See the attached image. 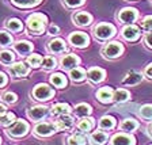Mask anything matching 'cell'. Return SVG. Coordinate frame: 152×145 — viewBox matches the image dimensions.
<instances>
[{"label":"cell","instance_id":"cell-24","mask_svg":"<svg viewBox=\"0 0 152 145\" xmlns=\"http://www.w3.org/2000/svg\"><path fill=\"white\" fill-rule=\"evenodd\" d=\"M50 83L57 88H64L66 85V77L63 73H53L50 76Z\"/></svg>","mask_w":152,"mask_h":145},{"label":"cell","instance_id":"cell-40","mask_svg":"<svg viewBox=\"0 0 152 145\" xmlns=\"http://www.w3.org/2000/svg\"><path fill=\"white\" fill-rule=\"evenodd\" d=\"M16 99H18V96H16V94H14V92H6V94L3 95V101L8 104L15 103Z\"/></svg>","mask_w":152,"mask_h":145},{"label":"cell","instance_id":"cell-31","mask_svg":"<svg viewBox=\"0 0 152 145\" xmlns=\"http://www.w3.org/2000/svg\"><path fill=\"white\" fill-rule=\"evenodd\" d=\"M139 128V122L136 119H125L122 123H121V129L124 132H133V130H136Z\"/></svg>","mask_w":152,"mask_h":145},{"label":"cell","instance_id":"cell-13","mask_svg":"<svg viewBox=\"0 0 152 145\" xmlns=\"http://www.w3.org/2000/svg\"><path fill=\"white\" fill-rule=\"evenodd\" d=\"M96 98L102 103H111L114 101V91L110 87H102L96 92Z\"/></svg>","mask_w":152,"mask_h":145},{"label":"cell","instance_id":"cell-20","mask_svg":"<svg viewBox=\"0 0 152 145\" xmlns=\"http://www.w3.org/2000/svg\"><path fill=\"white\" fill-rule=\"evenodd\" d=\"M14 49L22 56V54H28L33 50V45L28 41H19L14 45Z\"/></svg>","mask_w":152,"mask_h":145},{"label":"cell","instance_id":"cell-33","mask_svg":"<svg viewBox=\"0 0 152 145\" xmlns=\"http://www.w3.org/2000/svg\"><path fill=\"white\" fill-rule=\"evenodd\" d=\"M12 122H15V115L12 113H3L0 114V125H3V126H8L11 125Z\"/></svg>","mask_w":152,"mask_h":145},{"label":"cell","instance_id":"cell-26","mask_svg":"<svg viewBox=\"0 0 152 145\" xmlns=\"http://www.w3.org/2000/svg\"><path fill=\"white\" fill-rule=\"evenodd\" d=\"M94 118L88 117V118H83V119H80L79 122H77V129L82 130V132H90V130L94 128Z\"/></svg>","mask_w":152,"mask_h":145},{"label":"cell","instance_id":"cell-23","mask_svg":"<svg viewBox=\"0 0 152 145\" xmlns=\"http://www.w3.org/2000/svg\"><path fill=\"white\" fill-rule=\"evenodd\" d=\"M114 126H115V119L111 115H104L99 121V128L103 130H111L114 129Z\"/></svg>","mask_w":152,"mask_h":145},{"label":"cell","instance_id":"cell-11","mask_svg":"<svg viewBox=\"0 0 152 145\" xmlns=\"http://www.w3.org/2000/svg\"><path fill=\"white\" fill-rule=\"evenodd\" d=\"M73 123H75V121L69 114H64V115L58 117V119L54 122V125H56L57 130H69L73 126Z\"/></svg>","mask_w":152,"mask_h":145},{"label":"cell","instance_id":"cell-16","mask_svg":"<svg viewBox=\"0 0 152 145\" xmlns=\"http://www.w3.org/2000/svg\"><path fill=\"white\" fill-rule=\"evenodd\" d=\"M28 66L26 65L25 63H15L11 68H10V72L12 73L16 77H22V76H26L28 73Z\"/></svg>","mask_w":152,"mask_h":145},{"label":"cell","instance_id":"cell-41","mask_svg":"<svg viewBox=\"0 0 152 145\" xmlns=\"http://www.w3.org/2000/svg\"><path fill=\"white\" fill-rule=\"evenodd\" d=\"M68 7H79L84 3V0H64Z\"/></svg>","mask_w":152,"mask_h":145},{"label":"cell","instance_id":"cell-22","mask_svg":"<svg viewBox=\"0 0 152 145\" xmlns=\"http://www.w3.org/2000/svg\"><path fill=\"white\" fill-rule=\"evenodd\" d=\"M71 113V106L66 103H56L52 107V114L53 115H64V114Z\"/></svg>","mask_w":152,"mask_h":145},{"label":"cell","instance_id":"cell-7","mask_svg":"<svg viewBox=\"0 0 152 145\" xmlns=\"http://www.w3.org/2000/svg\"><path fill=\"white\" fill-rule=\"evenodd\" d=\"M54 132H57V128L54 123L44 122V123H38L37 126L34 128V133L39 137H49V136H52Z\"/></svg>","mask_w":152,"mask_h":145},{"label":"cell","instance_id":"cell-1","mask_svg":"<svg viewBox=\"0 0 152 145\" xmlns=\"http://www.w3.org/2000/svg\"><path fill=\"white\" fill-rule=\"evenodd\" d=\"M46 16L44 14H33L27 18V27L30 31H33L34 34H41L45 30V26H46Z\"/></svg>","mask_w":152,"mask_h":145},{"label":"cell","instance_id":"cell-42","mask_svg":"<svg viewBox=\"0 0 152 145\" xmlns=\"http://www.w3.org/2000/svg\"><path fill=\"white\" fill-rule=\"evenodd\" d=\"M144 42H145V45L149 47V49H152V31L148 33V34L145 35V38H144Z\"/></svg>","mask_w":152,"mask_h":145},{"label":"cell","instance_id":"cell-3","mask_svg":"<svg viewBox=\"0 0 152 145\" xmlns=\"http://www.w3.org/2000/svg\"><path fill=\"white\" fill-rule=\"evenodd\" d=\"M94 34L96 39H109L115 34V27L110 23H101L94 28Z\"/></svg>","mask_w":152,"mask_h":145},{"label":"cell","instance_id":"cell-46","mask_svg":"<svg viewBox=\"0 0 152 145\" xmlns=\"http://www.w3.org/2000/svg\"><path fill=\"white\" fill-rule=\"evenodd\" d=\"M6 111H7L6 106H4V104H1V103H0V114H3V113H6Z\"/></svg>","mask_w":152,"mask_h":145},{"label":"cell","instance_id":"cell-34","mask_svg":"<svg viewBox=\"0 0 152 145\" xmlns=\"http://www.w3.org/2000/svg\"><path fill=\"white\" fill-rule=\"evenodd\" d=\"M15 60V54L11 50H3L0 52V63L3 64H11Z\"/></svg>","mask_w":152,"mask_h":145},{"label":"cell","instance_id":"cell-48","mask_svg":"<svg viewBox=\"0 0 152 145\" xmlns=\"http://www.w3.org/2000/svg\"><path fill=\"white\" fill-rule=\"evenodd\" d=\"M0 145H1V137H0Z\"/></svg>","mask_w":152,"mask_h":145},{"label":"cell","instance_id":"cell-19","mask_svg":"<svg viewBox=\"0 0 152 145\" xmlns=\"http://www.w3.org/2000/svg\"><path fill=\"white\" fill-rule=\"evenodd\" d=\"M91 142L94 145H104L106 142H107L109 140V136L106 134L104 132H101V130H98V132H95L91 134Z\"/></svg>","mask_w":152,"mask_h":145},{"label":"cell","instance_id":"cell-6","mask_svg":"<svg viewBox=\"0 0 152 145\" xmlns=\"http://www.w3.org/2000/svg\"><path fill=\"white\" fill-rule=\"evenodd\" d=\"M27 132H28V123L22 119L16 121L15 125L7 130L8 136H11V137H22V136H25Z\"/></svg>","mask_w":152,"mask_h":145},{"label":"cell","instance_id":"cell-45","mask_svg":"<svg viewBox=\"0 0 152 145\" xmlns=\"http://www.w3.org/2000/svg\"><path fill=\"white\" fill-rule=\"evenodd\" d=\"M58 33H60V28L57 27V26L52 25L50 27H49V34H52V35H56V34H58Z\"/></svg>","mask_w":152,"mask_h":145},{"label":"cell","instance_id":"cell-18","mask_svg":"<svg viewBox=\"0 0 152 145\" xmlns=\"http://www.w3.org/2000/svg\"><path fill=\"white\" fill-rule=\"evenodd\" d=\"M92 20V16L87 12H77L73 15V22L77 26H88Z\"/></svg>","mask_w":152,"mask_h":145},{"label":"cell","instance_id":"cell-9","mask_svg":"<svg viewBox=\"0 0 152 145\" xmlns=\"http://www.w3.org/2000/svg\"><path fill=\"white\" fill-rule=\"evenodd\" d=\"M137 9L136 8H130V7H126L124 8L120 14H118V19H120L122 23H132L136 20L137 18Z\"/></svg>","mask_w":152,"mask_h":145},{"label":"cell","instance_id":"cell-32","mask_svg":"<svg viewBox=\"0 0 152 145\" xmlns=\"http://www.w3.org/2000/svg\"><path fill=\"white\" fill-rule=\"evenodd\" d=\"M11 1L20 8H28V7H34L41 3V0H11Z\"/></svg>","mask_w":152,"mask_h":145},{"label":"cell","instance_id":"cell-28","mask_svg":"<svg viewBox=\"0 0 152 145\" xmlns=\"http://www.w3.org/2000/svg\"><path fill=\"white\" fill-rule=\"evenodd\" d=\"M6 26H7V28H8V30H11V31H14V33H19V31H22V30H23L22 22H20L19 19H16V18L8 19V20H7V23H6Z\"/></svg>","mask_w":152,"mask_h":145},{"label":"cell","instance_id":"cell-44","mask_svg":"<svg viewBox=\"0 0 152 145\" xmlns=\"http://www.w3.org/2000/svg\"><path fill=\"white\" fill-rule=\"evenodd\" d=\"M144 75H145L148 79H152V63L145 68V71H144Z\"/></svg>","mask_w":152,"mask_h":145},{"label":"cell","instance_id":"cell-35","mask_svg":"<svg viewBox=\"0 0 152 145\" xmlns=\"http://www.w3.org/2000/svg\"><path fill=\"white\" fill-rule=\"evenodd\" d=\"M42 66H44V69L46 71H50V69H54L57 66V61L54 57H50V56H48L45 57L44 60H42Z\"/></svg>","mask_w":152,"mask_h":145},{"label":"cell","instance_id":"cell-21","mask_svg":"<svg viewBox=\"0 0 152 145\" xmlns=\"http://www.w3.org/2000/svg\"><path fill=\"white\" fill-rule=\"evenodd\" d=\"M142 80V75L139 72H129L126 76H125V79L122 80L124 84L126 85H133V84H139L140 82Z\"/></svg>","mask_w":152,"mask_h":145},{"label":"cell","instance_id":"cell-36","mask_svg":"<svg viewBox=\"0 0 152 145\" xmlns=\"http://www.w3.org/2000/svg\"><path fill=\"white\" fill-rule=\"evenodd\" d=\"M42 60L44 58L39 54H31V56L27 57V64L33 68H38L39 65H42Z\"/></svg>","mask_w":152,"mask_h":145},{"label":"cell","instance_id":"cell-38","mask_svg":"<svg viewBox=\"0 0 152 145\" xmlns=\"http://www.w3.org/2000/svg\"><path fill=\"white\" fill-rule=\"evenodd\" d=\"M12 44V37L6 31H0V45L1 46H8Z\"/></svg>","mask_w":152,"mask_h":145},{"label":"cell","instance_id":"cell-39","mask_svg":"<svg viewBox=\"0 0 152 145\" xmlns=\"http://www.w3.org/2000/svg\"><path fill=\"white\" fill-rule=\"evenodd\" d=\"M141 27L145 31H152V15H148L141 20Z\"/></svg>","mask_w":152,"mask_h":145},{"label":"cell","instance_id":"cell-2","mask_svg":"<svg viewBox=\"0 0 152 145\" xmlns=\"http://www.w3.org/2000/svg\"><path fill=\"white\" fill-rule=\"evenodd\" d=\"M54 95V90L52 87H49L45 83H41V84H37L35 88L33 90V96L37 101H49Z\"/></svg>","mask_w":152,"mask_h":145},{"label":"cell","instance_id":"cell-43","mask_svg":"<svg viewBox=\"0 0 152 145\" xmlns=\"http://www.w3.org/2000/svg\"><path fill=\"white\" fill-rule=\"evenodd\" d=\"M6 84H7V76H6V73L0 72V88H1V87H4Z\"/></svg>","mask_w":152,"mask_h":145},{"label":"cell","instance_id":"cell-37","mask_svg":"<svg viewBox=\"0 0 152 145\" xmlns=\"http://www.w3.org/2000/svg\"><path fill=\"white\" fill-rule=\"evenodd\" d=\"M139 113L144 119H152V104H144V106H141Z\"/></svg>","mask_w":152,"mask_h":145},{"label":"cell","instance_id":"cell-12","mask_svg":"<svg viewBox=\"0 0 152 145\" xmlns=\"http://www.w3.org/2000/svg\"><path fill=\"white\" fill-rule=\"evenodd\" d=\"M134 137L130 134H124V133H118L111 138V145H134Z\"/></svg>","mask_w":152,"mask_h":145},{"label":"cell","instance_id":"cell-25","mask_svg":"<svg viewBox=\"0 0 152 145\" xmlns=\"http://www.w3.org/2000/svg\"><path fill=\"white\" fill-rule=\"evenodd\" d=\"M86 76H87L86 71L82 69V68H79V66H76V68L71 69V72H69V77L73 80V82H76V83L83 82V80L86 79Z\"/></svg>","mask_w":152,"mask_h":145},{"label":"cell","instance_id":"cell-5","mask_svg":"<svg viewBox=\"0 0 152 145\" xmlns=\"http://www.w3.org/2000/svg\"><path fill=\"white\" fill-rule=\"evenodd\" d=\"M69 42L73 45V46H76V47H80V49H83V47H86V46H88V44H90V37L86 33H83V31H75V33H72V34L69 35Z\"/></svg>","mask_w":152,"mask_h":145},{"label":"cell","instance_id":"cell-29","mask_svg":"<svg viewBox=\"0 0 152 145\" xmlns=\"http://www.w3.org/2000/svg\"><path fill=\"white\" fill-rule=\"evenodd\" d=\"M129 99H130V94L126 90L120 88L114 92V102H117V103H124V102L129 101Z\"/></svg>","mask_w":152,"mask_h":145},{"label":"cell","instance_id":"cell-10","mask_svg":"<svg viewBox=\"0 0 152 145\" xmlns=\"http://www.w3.org/2000/svg\"><path fill=\"white\" fill-rule=\"evenodd\" d=\"M121 34H122V37L125 38L126 41L133 42V41H136V39H139L140 28L134 25H129V26H126V27L122 28V33H121Z\"/></svg>","mask_w":152,"mask_h":145},{"label":"cell","instance_id":"cell-17","mask_svg":"<svg viewBox=\"0 0 152 145\" xmlns=\"http://www.w3.org/2000/svg\"><path fill=\"white\" fill-rule=\"evenodd\" d=\"M49 50L52 53H63L66 50V45L65 41H63L61 38H56V39H52L49 42Z\"/></svg>","mask_w":152,"mask_h":145},{"label":"cell","instance_id":"cell-47","mask_svg":"<svg viewBox=\"0 0 152 145\" xmlns=\"http://www.w3.org/2000/svg\"><path fill=\"white\" fill-rule=\"evenodd\" d=\"M148 133H149V134H151V136H152V123H151V125H149V126H148Z\"/></svg>","mask_w":152,"mask_h":145},{"label":"cell","instance_id":"cell-14","mask_svg":"<svg viewBox=\"0 0 152 145\" xmlns=\"http://www.w3.org/2000/svg\"><path fill=\"white\" fill-rule=\"evenodd\" d=\"M104 76H106V72H104L102 68H98V66H94V68H91V69L88 71V73H87V77H88V80L91 83H94V84H98V83H101L102 80L104 79Z\"/></svg>","mask_w":152,"mask_h":145},{"label":"cell","instance_id":"cell-27","mask_svg":"<svg viewBox=\"0 0 152 145\" xmlns=\"http://www.w3.org/2000/svg\"><path fill=\"white\" fill-rule=\"evenodd\" d=\"M87 142V137L82 133H76V134H72V136L68 138L66 144L68 145H86Z\"/></svg>","mask_w":152,"mask_h":145},{"label":"cell","instance_id":"cell-15","mask_svg":"<svg viewBox=\"0 0 152 145\" xmlns=\"http://www.w3.org/2000/svg\"><path fill=\"white\" fill-rule=\"evenodd\" d=\"M80 63V58L76 54H66L61 58V66H63L64 69H73L76 66L79 65Z\"/></svg>","mask_w":152,"mask_h":145},{"label":"cell","instance_id":"cell-30","mask_svg":"<svg viewBox=\"0 0 152 145\" xmlns=\"http://www.w3.org/2000/svg\"><path fill=\"white\" fill-rule=\"evenodd\" d=\"M91 111H92L91 106L87 103H80L75 107V113H76V115H79V117H87V115L91 114Z\"/></svg>","mask_w":152,"mask_h":145},{"label":"cell","instance_id":"cell-8","mask_svg":"<svg viewBox=\"0 0 152 145\" xmlns=\"http://www.w3.org/2000/svg\"><path fill=\"white\" fill-rule=\"evenodd\" d=\"M48 113H49V109H48L46 106H34V107L28 109L27 115H28V118L33 121H39L41 118L46 117Z\"/></svg>","mask_w":152,"mask_h":145},{"label":"cell","instance_id":"cell-4","mask_svg":"<svg viewBox=\"0 0 152 145\" xmlns=\"http://www.w3.org/2000/svg\"><path fill=\"white\" fill-rule=\"evenodd\" d=\"M122 52H124V46L117 41L109 42L102 49V53H103V56L106 58H117V57H120L122 54Z\"/></svg>","mask_w":152,"mask_h":145}]
</instances>
